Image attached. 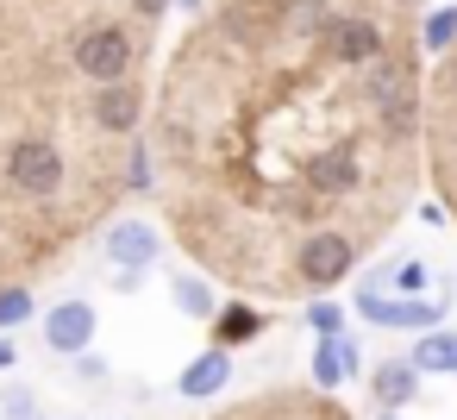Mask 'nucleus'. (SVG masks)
I'll list each match as a JSON object with an SVG mask.
<instances>
[{"label": "nucleus", "instance_id": "obj_6", "mask_svg": "<svg viewBox=\"0 0 457 420\" xmlns=\"http://www.w3.org/2000/svg\"><path fill=\"white\" fill-rule=\"evenodd\" d=\"M370 395H376L382 414H401L420 395V370L407 357H382V364H370Z\"/></svg>", "mask_w": 457, "mask_h": 420}, {"label": "nucleus", "instance_id": "obj_16", "mask_svg": "<svg viewBox=\"0 0 457 420\" xmlns=\"http://www.w3.org/2000/svg\"><path fill=\"white\" fill-rule=\"evenodd\" d=\"M420 282H426V264H413V257H407V264L395 270V289H407V295H413Z\"/></svg>", "mask_w": 457, "mask_h": 420}, {"label": "nucleus", "instance_id": "obj_20", "mask_svg": "<svg viewBox=\"0 0 457 420\" xmlns=\"http://www.w3.org/2000/svg\"><path fill=\"white\" fill-rule=\"evenodd\" d=\"M376 420H401V414H382V407H376Z\"/></svg>", "mask_w": 457, "mask_h": 420}, {"label": "nucleus", "instance_id": "obj_1", "mask_svg": "<svg viewBox=\"0 0 457 420\" xmlns=\"http://www.w3.org/2000/svg\"><path fill=\"white\" fill-rule=\"evenodd\" d=\"M338 7L213 0L157 70V226L232 295L301 301V257L320 239L376 251L413 195V139L382 126L370 63L332 51Z\"/></svg>", "mask_w": 457, "mask_h": 420}, {"label": "nucleus", "instance_id": "obj_9", "mask_svg": "<svg viewBox=\"0 0 457 420\" xmlns=\"http://www.w3.org/2000/svg\"><path fill=\"white\" fill-rule=\"evenodd\" d=\"M407 364H413L420 376H457V332H445V326L420 332V345H413Z\"/></svg>", "mask_w": 457, "mask_h": 420}, {"label": "nucleus", "instance_id": "obj_11", "mask_svg": "<svg viewBox=\"0 0 457 420\" xmlns=\"http://www.w3.org/2000/svg\"><path fill=\"white\" fill-rule=\"evenodd\" d=\"M420 45L451 57V51H457V7H438V13H426V20H420Z\"/></svg>", "mask_w": 457, "mask_h": 420}, {"label": "nucleus", "instance_id": "obj_7", "mask_svg": "<svg viewBox=\"0 0 457 420\" xmlns=\"http://www.w3.org/2000/svg\"><path fill=\"white\" fill-rule=\"evenodd\" d=\"M351 370H357V345H351V339H320V345H313V389H320V395H332Z\"/></svg>", "mask_w": 457, "mask_h": 420}, {"label": "nucleus", "instance_id": "obj_4", "mask_svg": "<svg viewBox=\"0 0 457 420\" xmlns=\"http://www.w3.org/2000/svg\"><path fill=\"white\" fill-rule=\"evenodd\" d=\"M45 345L57 351V357H82V351H95V332H101V314H95V301H82V295H70V301H57L51 314H45Z\"/></svg>", "mask_w": 457, "mask_h": 420}, {"label": "nucleus", "instance_id": "obj_21", "mask_svg": "<svg viewBox=\"0 0 457 420\" xmlns=\"http://www.w3.org/2000/svg\"><path fill=\"white\" fill-rule=\"evenodd\" d=\"M207 7H213V0H207Z\"/></svg>", "mask_w": 457, "mask_h": 420}, {"label": "nucleus", "instance_id": "obj_18", "mask_svg": "<svg viewBox=\"0 0 457 420\" xmlns=\"http://www.w3.org/2000/svg\"><path fill=\"white\" fill-rule=\"evenodd\" d=\"M13 289V276H7V257H0V295H7Z\"/></svg>", "mask_w": 457, "mask_h": 420}, {"label": "nucleus", "instance_id": "obj_10", "mask_svg": "<svg viewBox=\"0 0 457 420\" xmlns=\"http://www.w3.org/2000/svg\"><path fill=\"white\" fill-rule=\"evenodd\" d=\"M257 332H263V314L245 307V301L220 307V320H213V345H220V351H232V345H245V339H257Z\"/></svg>", "mask_w": 457, "mask_h": 420}, {"label": "nucleus", "instance_id": "obj_12", "mask_svg": "<svg viewBox=\"0 0 457 420\" xmlns=\"http://www.w3.org/2000/svg\"><path fill=\"white\" fill-rule=\"evenodd\" d=\"M20 320H32V289H7V295H0V332L20 326Z\"/></svg>", "mask_w": 457, "mask_h": 420}, {"label": "nucleus", "instance_id": "obj_14", "mask_svg": "<svg viewBox=\"0 0 457 420\" xmlns=\"http://www.w3.org/2000/svg\"><path fill=\"white\" fill-rule=\"evenodd\" d=\"M432 101H451V107H457V51L438 63V76H432Z\"/></svg>", "mask_w": 457, "mask_h": 420}, {"label": "nucleus", "instance_id": "obj_17", "mask_svg": "<svg viewBox=\"0 0 457 420\" xmlns=\"http://www.w3.org/2000/svg\"><path fill=\"white\" fill-rule=\"evenodd\" d=\"M370 7H382V13H388V7H413V0H370Z\"/></svg>", "mask_w": 457, "mask_h": 420}, {"label": "nucleus", "instance_id": "obj_5", "mask_svg": "<svg viewBox=\"0 0 457 420\" xmlns=\"http://www.w3.org/2000/svg\"><path fill=\"white\" fill-rule=\"evenodd\" d=\"M226 382H232V351L207 345L201 357H188V364H182V376H176V395H182V401H213Z\"/></svg>", "mask_w": 457, "mask_h": 420}, {"label": "nucleus", "instance_id": "obj_19", "mask_svg": "<svg viewBox=\"0 0 457 420\" xmlns=\"http://www.w3.org/2000/svg\"><path fill=\"white\" fill-rule=\"evenodd\" d=\"M7 364H13V345H7V339H0V370H7Z\"/></svg>", "mask_w": 457, "mask_h": 420}, {"label": "nucleus", "instance_id": "obj_15", "mask_svg": "<svg viewBox=\"0 0 457 420\" xmlns=\"http://www.w3.org/2000/svg\"><path fill=\"white\" fill-rule=\"evenodd\" d=\"M107 370H113V364H107L101 351H82V357H76V376H82V382H95V389L107 382Z\"/></svg>", "mask_w": 457, "mask_h": 420}, {"label": "nucleus", "instance_id": "obj_2", "mask_svg": "<svg viewBox=\"0 0 457 420\" xmlns=\"http://www.w3.org/2000/svg\"><path fill=\"white\" fill-rule=\"evenodd\" d=\"M163 239H170V232H163L157 220H138V214H120V220L101 232V251H107V264L120 270V289H132V282L163 257Z\"/></svg>", "mask_w": 457, "mask_h": 420}, {"label": "nucleus", "instance_id": "obj_3", "mask_svg": "<svg viewBox=\"0 0 457 420\" xmlns=\"http://www.w3.org/2000/svg\"><path fill=\"white\" fill-rule=\"evenodd\" d=\"M357 314L376 320V326H395V332H432V320H445V301H420V295H388L376 282L357 289Z\"/></svg>", "mask_w": 457, "mask_h": 420}, {"label": "nucleus", "instance_id": "obj_8", "mask_svg": "<svg viewBox=\"0 0 457 420\" xmlns=\"http://www.w3.org/2000/svg\"><path fill=\"white\" fill-rule=\"evenodd\" d=\"M170 295H176V307L188 314V320H220V295H213V282L207 276H195V270H176L170 276Z\"/></svg>", "mask_w": 457, "mask_h": 420}, {"label": "nucleus", "instance_id": "obj_13", "mask_svg": "<svg viewBox=\"0 0 457 420\" xmlns=\"http://www.w3.org/2000/svg\"><path fill=\"white\" fill-rule=\"evenodd\" d=\"M307 320H313V332H320V339H345V314H338L332 301H313V314H307Z\"/></svg>", "mask_w": 457, "mask_h": 420}]
</instances>
